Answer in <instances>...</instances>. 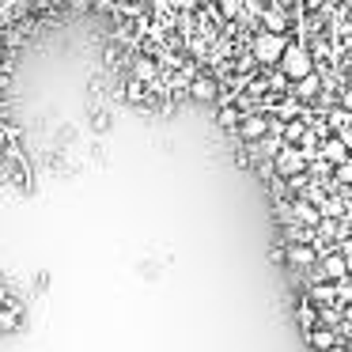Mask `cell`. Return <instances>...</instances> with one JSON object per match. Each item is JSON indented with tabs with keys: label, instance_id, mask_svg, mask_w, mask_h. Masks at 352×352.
I'll list each match as a JSON object with an SVG mask.
<instances>
[{
	"label": "cell",
	"instance_id": "6da1fadb",
	"mask_svg": "<svg viewBox=\"0 0 352 352\" xmlns=\"http://www.w3.org/2000/svg\"><path fill=\"white\" fill-rule=\"evenodd\" d=\"M288 42H292V34H276V31L258 27V31H254V38H250V54L258 57L261 69H276V65H280V57H284V50H288Z\"/></svg>",
	"mask_w": 352,
	"mask_h": 352
},
{
	"label": "cell",
	"instance_id": "7a4b0ae2",
	"mask_svg": "<svg viewBox=\"0 0 352 352\" xmlns=\"http://www.w3.org/2000/svg\"><path fill=\"white\" fill-rule=\"evenodd\" d=\"M280 69L288 72L292 80H303V76H311L318 65H314V54H311V46H307L303 38H292L288 50H284V57H280Z\"/></svg>",
	"mask_w": 352,
	"mask_h": 352
},
{
	"label": "cell",
	"instance_id": "3957f363",
	"mask_svg": "<svg viewBox=\"0 0 352 352\" xmlns=\"http://www.w3.org/2000/svg\"><path fill=\"white\" fill-rule=\"evenodd\" d=\"M276 175H284V178H292V175H303L307 170V163H311V155L303 152L299 144H284L280 152H276Z\"/></svg>",
	"mask_w": 352,
	"mask_h": 352
},
{
	"label": "cell",
	"instance_id": "277c9868",
	"mask_svg": "<svg viewBox=\"0 0 352 352\" xmlns=\"http://www.w3.org/2000/svg\"><path fill=\"white\" fill-rule=\"evenodd\" d=\"M269 125H273V118H269V114H243V122H239V129L231 133V137L246 140V144H258V140L269 133Z\"/></svg>",
	"mask_w": 352,
	"mask_h": 352
},
{
	"label": "cell",
	"instance_id": "5b68a950",
	"mask_svg": "<svg viewBox=\"0 0 352 352\" xmlns=\"http://www.w3.org/2000/svg\"><path fill=\"white\" fill-rule=\"evenodd\" d=\"M216 99H220V80L208 69H201L190 84V102H216Z\"/></svg>",
	"mask_w": 352,
	"mask_h": 352
},
{
	"label": "cell",
	"instance_id": "8992f818",
	"mask_svg": "<svg viewBox=\"0 0 352 352\" xmlns=\"http://www.w3.org/2000/svg\"><path fill=\"white\" fill-rule=\"evenodd\" d=\"M307 344H311V352H329L341 344V333L333 326H314V329H307Z\"/></svg>",
	"mask_w": 352,
	"mask_h": 352
},
{
	"label": "cell",
	"instance_id": "52a82bcc",
	"mask_svg": "<svg viewBox=\"0 0 352 352\" xmlns=\"http://www.w3.org/2000/svg\"><path fill=\"white\" fill-rule=\"evenodd\" d=\"M318 246L314 243H288V265H296V269H311V265H318Z\"/></svg>",
	"mask_w": 352,
	"mask_h": 352
},
{
	"label": "cell",
	"instance_id": "ba28073f",
	"mask_svg": "<svg viewBox=\"0 0 352 352\" xmlns=\"http://www.w3.org/2000/svg\"><path fill=\"white\" fill-rule=\"evenodd\" d=\"M318 265H322V273H326V280H344V276H349V258H344L341 250H326L318 258Z\"/></svg>",
	"mask_w": 352,
	"mask_h": 352
},
{
	"label": "cell",
	"instance_id": "9c48e42d",
	"mask_svg": "<svg viewBox=\"0 0 352 352\" xmlns=\"http://www.w3.org/2000/svg\"><path fill=\"white\" fill-rule=\"evenodd\" d=\"M322 87H326V84H322V72L318 69H314L311 76H303V80H292V95L303 99V102H314L322 95Z\"/></svg>",
	"mask_w": 352,
	"mask_h": 352
},
{
	"label": "cell",
	"instance_id": "30bf717a",
	"mask_svg": "<svg viewBox=\"0 0 352 352\" xmlns=\"http://www.w3.org/2000/svg\"><path fill=\"white\" fill-rule=\"evenodd\" d=\"M261 27H265V31H276V34H292V16L284 8L265 4V8H261Z\"/></svg>",
	"mask_w": 352,
	"mask_h": 352
},
{
	"label": "cell",
	"instance_id": "8fae6325",
	"mask_svg": "<svg viewBox=\"0 0 352 352\" xmlns=\"http://www.w3.org/2000/svg\"><path fill=\"white\" fill-rule=\"evenodd\" d=\"M318 152L326 155L329 163H344V160H349V155H352V152H349V144H344V140L337 137V133H329V137L322 140V148H318Z\"/></svg>",
	"mask_w": 352,
	"mask_h": 352
},
{
	"label": "cell",
	"instance_id": "7c38bea8",
	"mask_svg": "<svg viewBox=\"0 0 352 352\" xmlns=\"http://www.w3.org/2000/svg\"><path fill=\"white\" fill-rule=\"evenodd\" d=\"M239 122H243V110L231 102V107H216V129L220 133H235Z\"/></svg>",
	"mask_w": 352,
	"mask_h": 352
},
{
	"label": "cell",
	"instance_id": "4fadbf2b",
	"mask_svg": "<svg viewBox=\"0 0 352 352\" xmlns=\"http://www.w3.org/2000/svg\"><path fill=\"white\" fill-rule=\"evenodd\" d=\"M307 170H311V178H318V182H326V178H333L337 163H329L322 152H314V155H311V163H307Z\"/></svg>",
	"mask_w": 352,
	"mask_h": 352
},
{
	"label": "cell",
	"instance_id": "5bb4252c",
	"mask_svg": "<svg viewBox=\"0 0 352 352\" xmlns=\"http://www.w3.org/2000/svg\"><path fill=\"white\" fill-rule=\"evenodd\" d=\"M326 125H329L333 133H341L344 125H352V110H349V107H341V102H333V107L326 110Z\"/></svg>",
	"mask_w": 352,
	"mask_h": 352
},
{
	"label": "cell",
	"instance_id": "9a60e30c",
	"mask_svg": "<svg viewBox=\"0 0 352 352\" xmlns=\"http://www.w3.org/2000/svg\"><path fill=\"white\" fill-rule=\"evenodd\" d=\"M307 133H311V125H307L303 118H292V122H284V140H288V144H303Z\"/></svg>",
	"mask_w": 352,
	"mask_h": 352
},
{
	"label": "cell",
	"instance_id": "2e32d148",
	"mask_svg": "<svg viewBox=\"0 0 352 352\" xmlns=\"http://www.w3.org/2000/svg\"><path fill=\"white\" fill-rule=\"evenodd\" d=\"M19 322H23L19 307H0V333H12V329H19Z\"/></svg>",
	"mask_w": 352,
	"mask_h": 352
},
{
	"label": "cell",
	"instance_id": "e0dca14e",
	"mask_svg": "<svg viewBox=\"0 0 352 352\" xmlns=\"http://www.w3.org/2000/svg\"><path fill=\"white\" fill-rule=\"evenodd\" d=\"M333 178H337V186H349V190H352V155H349L344 163H337Z\"/></svg>",
	"mask_w": 352,
	"mask_h": 352
},
{
	"label": "cell",
	"instance_id": "ac0fdd59",
	"mask_svg": "<svg viewBox=\"0 0 352 352\" xmlns=\"http://www.w3.org/2000/svg\"><path fill=\"white\" fill-rule=\"evenodd\" d=\"M337 284V307H344V303H352V280L344 276V280H333Z\"/></svg>",
	"mask_w": 352,
	"mask_h": 352
},
{
	"label": "cell",
	"instance_id": "d6986e66",
	"mask_svg": "<svg viewBox=\"0 0 352 352\" xmlns=\"http://www.w3.org/2000/svg\"><path fill=\"white\" fill-rule=\"evenodd\" d=\"M254 175H258L261 182H269V178L276 175V163H273V160H258V167H254Z\"/></svg>",
	"mask_w": 352,
	"mask_h": 352
},
{
	"label": "cell",
	"instance_id": "ffe728a7",
	"mask_svg": "<svg viewBox=\"0 0 352 352\" xmlns=\"http://www.w3.org/2000/svg\"><path fill=\"white\" fill-rule=\"evenodd\" d=\"M269 261H273V265H288V243H284V239H280V246L269 250Z\"/></svg>",
	"mask_w": 352,
	"mask_h": 352
},
{
	"label": "cell",
	"instance_id": "44dd1931",
	"mask_svg": "<svg viewBox=\"0 0 352 352\" xmlns=\"http://www.w3.org/2000/svg\"><path fill=\"white\" fill-rule=\"evenodd\" d=\"M69 12H95V0H65Z\"/></svg>",
	"mask_w": 352,
	"mask_h": 352
},
{
	"label": "cell",
	"instance_id": "7402d4cb",
	"mask_svg": "<svg viewBox=\"0 0 352 352\" xmlns=\"http://www.w3.org/2000/svg\"><path fill=\"white\" fill-rule=\"evenodd\" d=\"M337 250H341L344 258H352V235H349V239H341V243H337Z\"/></svg>",
	"mask_w": 352,
	"mask_h": 352
},
{
	"label": "cell",
	"instance_id": "603a6c76",
	"mask_svg": "<svg viewBox=\"0 0 352 352\" xmlns=\"http://www.w3.org/2000/svg\"><path fill=\"white\" fill-rule=\"evenodd\" d=\"M337 137H341V140H344V144H349V152H352V125H344V129H341V133H337Z\"/></svg>",
	"mask_w": 352,
	"mask_h": 352
},
{
	"label": "cell",
	"instance_id": "cb8c5ba5",
	"mask_svg": "<svg viewBox=\"0 0 352 352\" xmlns=\"http://www.w3.org/2000/svg\"><path fill=\"white\" fill-rule=\"evenodd\" d=\"M341 107L352 110V87H344V91H341Z\"/></svg>",
	"mask_w": 352,
	"mask_h": 352
},
{
	"label": "cell",
	"instance_id": "d4e9b609",
	"mask_svg": "<svg viewBox=\"0 0 352 352\" xmlns=\"http://www.w3.org/2000/svg\"><path fill=\"white\" fill-rule=\"evenodd\" d=\"M344 80H349V87H352V57L344 61Z\"/></svg>",
	"mask_w": 352,
	"mask_h": 352
},
{
	"label": "cell",
	"instance_id": "484cf974",
	"mask_svg": "<svg viewBox=\"0 0 352 352\" xmlns=\"http://www.w3.org/2000/svg\"><path fill=\"white\" fill-rule=\"evenodd\" d=\"M329 352H352V349H341V344H337V349H329Z\"/></svg>",
	"mask_w": 352,
	"mask_h": 352
},
{
	"label": "cell",
	"instance_id": "4316f807",
	"mask_svg": "<svg viewBox=\"0 0 352 352\" xmlns=\"http://www.w3.org/2000/svg\"><path fill=\"white\" fill-rule=\"evenodd\" d=\"M349 349H352V337H349Z\"/></svg>",
	"mask_w": 352,
	"mask_h": 352
}]
</instances>
